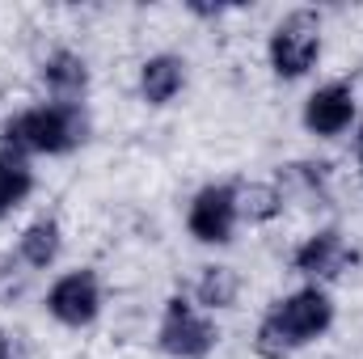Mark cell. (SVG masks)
<instances>
[{
	"label": "cell",
	"mask_w": 363,
	"mask_h": 359,
	"mask_svg": "<svg viewBox=\"0 0 363 359\" xmlns=\"http://www.w3.org/2000/svg\"><path fill=\"white\" fill-rule=\"evenodd\" d=\"M338 321V304L325 287L304 283L287 296H279L271 309L262 313L254 330V355L258 359H291L304 347L321 343Z\"/></svg>",
	"instance_id": "cell-1"
},
{
	"label": "cell",
	"mask_w": 363,
	"mask_h": 359,
	"mask_svg": "<svg viewBox=\"0 0 363 359\" xmlns=\"http://www.w3.org/2000/svg\"><path fill=\"white\" fill-rule=\"evenodd\" d=\"M93 118L85 101H38L0 123V144L26 157H68L85 148Z\"/></svg>",
	"instance_id": "cell-2"
},
{
	"label": "cell",
	"mask_w": 363,
	"mask_h": 359,
	"mask_svg": "<svg viewBox=\"0 0 363 359\" xmlns=\"http://www.w3.org/2000/svg\"><path fill=\"white\" fill-rule=\"evenodd\" d=\"M325 38H321V17L313 9H291L274 21L271 38H267V64L279 81H304L317 64H321Z\"/></svg>",
	"instance_id": "cell-3"
},
{
	"label": "cell",
	"mask_w": 363,
	"mask_h": 359,
	"mask_svg": "<svg viewBox=\"0 0 363 359\" xmlns=\"http://www.w3.org/2000/svg\"><path fill=\"white\" fill-rule=\"evenodd\" d=\"M157 347L169 359H207L220 347V326L190 296H169L157 326Z\"/></svg>",
	"instance_id": "cell-4"
},
{
	"label": "cell",
	"mask_w": 363,
	"mask_h": 359,
	"mask_svg": "<svg viewBox=\"0 0 363 359\" xmlns=\"http://www.w3.org/2000/svg\"><path fill=\"white\" fill-rule=\"evenodd\" d=\"M241 228V186L237 182H207L186 203V233L199 245H233Z\"/></svg>",
	"instance_id": "cell-5"
},
{
	"label": "cell",
	"mask_w": 363,
	"mask_h": 359,
	"mask_svg": "<svg viewBox=\"0 0 363 359\" xmlns=\"http://www.w3.org/2000/svg\"><path fill=\"white\" fill-rule=\"evenodd\" d=\"M43 309L64 330H89L93 321L101 317V309H106V292H101L97 270L77 267V270L55 275L51 287H47V296H43Z\"/></svg>",
	"instance_id": "cell-6"
},
{
	"label": "cell",
	"mask_w": 363,
	"mask_h": 359,
	"mask_svg": "<svg viewBox=\"0 0 363 359\" xmlns=\"http://www.w3.org/2000/svg\"><path fill=\"white\" fill-rule=\"evenodd\" d=\"M355 267H359V245L342 228H317V233H308L291 250V270L304 283H317V287L342 279L347 270H355Z\"/></svg>",
	"instance_id": "cell-7"
},
{
	"label": "cell",
	"mask_w": 363,
	"mask_h": 359,
	"mask_svg": "<svg viewBox=\"0 0 363 359\" xmlns=\"http://www.w3.org/2000/svg\"><path fill=\"white\" fill-rule=\"evenodd\" d=\"M300 123L317 140H338V136L355 131V123H359V93H355V85L351 81L317 85L300 106Z\"/></svg>",
	"instance_id": "cell-8"
},
{
	"label": "cell",
	"mask_w": 363,
	"mask_h": 359,
	"mask_svg": "<svg viewBox=\"0 0 363 359\" xmlns=\"http://www.w3.org/2000/svg\"><path fill=\"white\" fill-rule=\"evenodd\" d=\"M186 81H190V72H186V60L174 55V51H157V55H148L144 64H140V77H135V89H140V101L144 106H174L186 89Z\"/></svg>",
	"instance_id": "cell-9"
},
{
	"label": "cell",
	"mask_w": 363,
	"mask_h": 359,
	"mask_svg": "<svg viewBox=\"0 0 363 359\" xmlns=\"http://www.w3.org/2000/svg\"><path fill=\"white\" fill-rule=\"evenodd\" d=\"M38 81L51 93V101H81L89 93V64H85L81 51L60 47L38 64Z\"/></svg>",
	"instance_id": "cell-10"
},
{
	"label": "cell",
	"mask_w": 363,
	"mask_h": 359,
	"mask_svg": "<svg viewBox=\"0 0 363 359\" xmlns=\"http://www.w3.org/2000/svg\"><path fill=\"white\" fill-rule=\"evenodd\" d=\"M64 258V228L55 216H34L21 233H17V267L30 270H51Z\"/></svg>",
	"instance_id": "cell-11"
},
{
	"label": "cell",
	"mask_w": 363,
	"mask_h": 359,
	"mask_svg": "<svg viewBox=\"0 0 363 359\" xmlns=\"http://www.w3.org/2000/svg\"><path fill=\"white\" fill-rule=\"evenodd\" d=\"M34 186H38V178H34L30 157L17 153V148H9V144H0V220L17 216L30 203Z\"/></svg>",
	"instance_id": "cell-12"
},
{
	"label": "cell",
	"mask_w": 363,
	"mask_h": 359,
	"mask_svg": "<svg viewBox=\"0 0 363 359\" xmlns=\"http://www.w3.org/2000/svg\"><path fill=\"white\" fill-rule=\"evenodd\" d=\"M190 300L203 309V313H224V309H233L237 300H241V275L233 267H224V263H207V267H199L194 275V292H190Z\"/></svg>",
	"instance_id": "cell-13"
},
{
	"label": "cell",
	"mask_w": 363,
	"mask_h": 359,
	"mask_svg": "<svg viewBox=\"0 0 363 359\" xmlns=\"http://www.w3.org/2000/svg\"><path fill=\"white\" fill-rule=\"evenodd\" d=\"M283 203L279 182H241V224H271L283 216Z\"/></svg>",
	"instance_id": "cell-14"
},
{
	"label": "cell",
	"mask_w": 363,
	"mask_h": 359,
	"mask_svg": "<svg viewBox=\"0 0 363 359\" xmlns=\"http://www.w3.org/2000/svg\"><path fill=\"white\" fill-rule=\"evenodd\" d=\"M186 9H190L194 17H207V21H211V17H224V13H228V4H203V0H186Z\"/></svg>",
	"instance_id": "cell-15"
},
{
	"label": "cell",
	"mask_w": 363,
	"mask_h": 359,
	"mask_svg": "<svg viewBox=\"0 0 363 359\" xmlns=\"http://www.w3.org/2000/svg\"><path fill=\"white\" fill-rule=\"evenodd\" d=\"M0 359H13V347H9V334L0 330Z\"/></svg>",
	"instance_id": "cell-16"
},
{
	"label": "cell",
	"mask_w": 363,
	"mask_h": 359,
	"mask_svg": "<svg viewBox=\"0 0 363 359\" xmlns=\"http://www.w3.org/2000/svg\"><path fill=\"white\" fill-rule=\"evenodd\" d=\"M355 153H359V161H363V118L355 123Z\"/></svg>",
	"instance_id": "cell-17"
},
{
	"label": "cell",
	"mask_w": 363,
	"mask_h": 359,
	"mask_svg": "<svg viewBox=\"0 0 363 359\" xmlns=\"http://www.w3.org/2000/svg\"><path fill=\"white\" fill-rule=\"evenodd\" d=\"M359 178H363V161H359Z\"/></svg>",
	"instance_id": "cell-18"
}]
</instances>
